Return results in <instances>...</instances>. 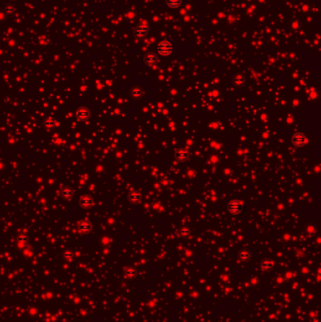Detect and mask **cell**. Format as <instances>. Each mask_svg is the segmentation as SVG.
Masks as SVG:
<instances>
[{
  "instance_id": "obj_9",
  "label": "cell",
  "mask_w": 321,
  "mask_h": 322,
  "mask_svg": "<svg viewBox=\"0 0 321 322\" xmlns=\"http://www.w3.org/2000/svg\"><path fill=\"white\" fill-rule=\"evenodd\" d=\"M130 95L133 99H139L143 95V91L139 87H134L130 91Z\"/></svg>"
},
{
  "instance_id": "obj_5",
  "label": "cell",
  "mask_w": 321,
  "mask_h": 322,
  "mask_svg": "<svg viewBox=\"0 0 321 322\" xmlns=\"http://www.w3.org/2000/svg\"><path fill=\"white\" fill-rule=\"evenodd\" d=\"M76 117L79 121H86L90 118V110L87 107H80L76 111Z\"/></svg>"
},
{
  "instance_id": "obj_15",
  "label": "cell",
  "mask_w": 321,
  "mask_h": 322,
  "mask_svg": "<svg viewBox=\"0 0 321 322\" xmlns=\"http://www.w3.org/2000/svg\"><path fill=\"white\" fill-rule=\"evenodd\" d=\"M238 257L241 261H248L251 258V252L248 250H241L238 253Z\"/></svg>"
},
{
  "instance_id": "obj_13",
  "label": "cell",
  "mask_w": 321,
  "mask_h": 322,
  "mask_svg": "<svg viewBox=\"0 0 321 322\" xmlns=\"http://www.w3.org/2000/svg\"><path fill=\"white\" fill-rule=\"evenodd\" d=\"M60 194H61V196H62L65 200H70V199L73 197V195H74V191H73V190H72L71 188H64V189L61 190Z\"/></svg>"
},
{
  "instance_id": "obj_6",
  "label": "cell",
  "mask_w": 321,
  "mask_h": 322,
  "mask_svg": "<svg viewBox=\"0 0 321 322\" xmlns=\"http://www.w3.org/2000/svg\"><path fill=\"white\" fill-rule=\"evenodd\" d=\"M91 228H92V226H91V222L88 221H80L79 224H78V230H79V232L82 233V234H88V233H90L91 230Z\"/></svg>"
},
{
  "instance_id": "obj_19",
  "label": "cell",
  "mask_w": 321,
  "mask_h": 322,
  "mask_svg": "<svg viewBox=\"0 0 321 322\" xmlns=\"http://www.w3.org/2000/svg\"><path fill=\"white\" fill-rule=\"evenodd\" d=\"M179 233H180V235L181 236H189L190 235V230L189 229V228H186V227H183V228H181L180 229V231H179Z\"/></svg>"
},
{
  "instance_id": "obj_1",
  "label": "cell",
  "mask_w": 321,
  "mask_h": 322,
  "mask_svg": "<svg viewBox=\"0 0 321 322\" xmlns=\"http://www.w3.org/2000/svg\"><path fill=\"white\" fill-rule=\"evenodd\" d=\"M242 209H243V204L241 201H239L237 199H234V200L230 201L227 205V210L233 215L240 214Z\"/></svg>"
},
{
  "instance_id": "obj_14",
  "label": "cell",
  "mask_w": 321,
  "mask_h": 322,
  "mask_svg": "<svg viewBox=\"0 0 321 322\" xmlns=\"http://www.w3.org/2000/svg\"><path fill=\"white\" fill-rule=\"evenodd\" d=\"M146 33H147V29H145V28H143V27H137V29H136V31H135V35L137 36V38H138V39H142V38H144V36L146 35Z\"/></svg>"
},
{
  "instance_id": "obj_18",
  "label": "cell",
  "mask_w": 321,
  "mask_h": 322,
  "mask_svg": "<svg viewBox=\"0 0 321 322\" xmlns=\"http://www.w3.org/2000/svg\"><path fill=\"white\" fill-rule=\"evenodd\" d=\"M180 3H181V0H167L168 6H170L172 8H175V7L179 6Z\"/></svg>"
},
{
  "instance_id": "obj_11",
  "label": "cell",
  "mask_w": 321,
  "mask_h": 322,
  "mask_svg": "<svg viewBox=\"0 0 321 322\" xmlns=\"http://www.w3.org/2000/svg\"><path fill=\"white\" fill-rule=\"evenodd\" d=\"M273 262L269 259H264L262 262H261V267L264 269V270H267V271H269L273 268Z\"/></svg>"
},
{
  "instance_id": "obj_22",
  "label": "cell",
  "mask_w": 321,
  "mask_h": 322,
  "mask_svg": "<svg viewBox=\"0 0 321 322\" xmlns=\"http://www.w3.org/2000/svg\"><path fill=\"white\" fill-rule=\"evenodd\" d=\"M64 256H65L66 258H68V257H70V258H71V257H72V253H71V252H65V253H64Z\"/></svg>"
},
{
  "instance_id": "obj_8",
  "label": "cell",
  "mask_w": 321,
  "mask_h": 322,
  "mask_svg": "<svg viewBox=\"0 0 321 322\" xmlns=\"http://www.w3.org/2000/svg\"><path fill=\"white\" fill-rule=\"evenodd\" d=\"M127 199H128V201H129L130 203H132V204H137V203L140 201L141 196H140V194H139L138 191H137V190H132V191H130V192L128 193Z\"/></svg>"
},
{
  "instance_id": "obj_3",
  "label": "cell",
  "mask_w": 321,
  "mask_h": 322,
  "mask_svg": "<svg viewBox=\"0 0 321 322\" xmlns=\"http://www.w3.org/2000/svg\"><path fill=\"white\" fill-rule=\"evenodd\" d=\"M306 142V137L302 133H296L292 137V143L296 147H301Z\"/></svg>"
},
{
  "instance_id": "obj_7",
  "label": "cell",
  "mask_w": 321,
  "mask_h": 322,
  "mask_svg": "<svg viewBox=\"0 0 321 322\" xmlns=\"http://www.w3.org/2000/svg\"><path fill=\"white\" fill-rule=\"evenodd\" d=\"M80 205L83 208H91L93 205L92 198L89 195H84L80 198Z\"/></svg>"
},
{
  "instance_id": "obj_12",
  "label": "cell",
  "mask_w": 321,
  "mask_h": 322,
  "mask_svg": "<svg viewBox=\"0 0 321 322\" xmlns=\"http://www.w3.org/2000/svg\"><path fill=\"white\" fill-rule=\"evenodd\" d=\"M245 83V77L242 75H236L233 79V84L236 87H241Z\"/></svg>"
},
{
  "instance_id": "obj_2",
  "label": "cell",
  "mask_w": 321,
  "mask_h": 322,
  "mask_svg": "<svg viewBox=\"0 0 321 322\" xmlns=\"http://www.w3.org/2000/svg\"><path fill=\"white\" fill-rule=\"evenodd\" d=\"M173 51V45L169 42H162L157 46V52L162 56H168Z\"/></svg>"
},
{
  "instance_id": "obj_10",
  "label": "cell",
  "mask_w": 321,
  "mask_h": 322,
  "mask_svg": "<svg viewBox=\"0 0 321 322\" xmlns=\"http://www.w3.org/2000/svg\"><path fill=\"white\" fill-rule=\"evenodd\" d=\"M144 61L147 65H153L156 63V56L153 53H149L145 56Z\"/></svg>"
},
{
  "instance_id": "obj_17",
  "label": "cell",
  "mask_w": 321,
  "mask_h": 322,
  "mask_svg": "<svg viewBox=\"0 0 321 322\" xmlns=\"http://www.w3.org/2000/svg\"><path fill=\"white\" fill-rule=\"evenodd\" d=\"M28 240V237L26 235H20L18 236V238H17V241H18L19 245H26Z\"/></svg>"
},
{
  "instance_id": "obj_4",
  "label": "cell",
  "mask_w": 321,
  "mask_h": 322,
  "mask_svg": "<svg viewBox=\"0 0 321 322\" xmlns=\"http://www.w3.org/2000/svg\"><path fill=\"white\" fill-rule=\"evenodd\" d=\"M175 157L180 162H184L189 158V152L185 148H180L175 152Z\"/></svg>"
},
{
  "instance_id": "obj_16",
  "label": "cell",
  "mask_w": 321,
  "mask_h": 322,
  "mask_svg": "<svg viewBox=\"0 0 321 322\" xmlns=\"http://www.w3.org/2000/svg\"><path fill=\"white\" fill-rule=\"evenodd\" d=\"M124 273H125V275H126L128 278H134V277L137 275V271H136V269L133 268V267H127V268L125 269Z\"/></svg>"
},
{
  "instance_id": "obj_21",
  "label": "cell",
  "mask_w": 321,
  "mask_h": 322,
  "mask_svg": "<svg viewBox=\"0 0 321 322\" xmlns=\"http://www.w3.org/2000/svg\"><path fill=\"white\" fill-rule=\"evenodd\" d=\"M54 122L52 121V120H47V121H45V122H44V125H45V127H47V128H51V127H53L54 126Z\"/></svg>"
},
{
  "instance_id": "obj_20",
  "label": "cell",
  "mask_w": 321,
  "mask_h": 322,
  "mask_svg": "<svg viewBox=\"0 0 321 322\" xmlns=\"http://www.w3.org/2000/svg\"><path fill=\"white\" fill-rule=\"evenodd\" d=\"M309 96H310L309 98H310L311 100H313V101H314V100H316V99H317V97H318V93H317L315 91H312V92L310 93V95H309Z\"/></svg>"
}]
</instances>
